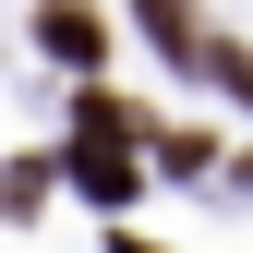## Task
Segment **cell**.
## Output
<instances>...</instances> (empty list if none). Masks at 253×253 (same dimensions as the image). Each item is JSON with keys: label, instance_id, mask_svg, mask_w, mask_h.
<instances>
[{"label": "cell", "instance_id": "2", "mask_svg": "<svg viewBox=\"0 0 253 253\" xmlns=\"http://www.w3.org/2000/svg\"><path fill=\"white\" fill-rule=\"evenodd\" d=\"M37 37H48V60H73V73H97V60H109L97 0H48V12H37Z\"/></svg>", "mask_w": 253, "mask_h": 253}, {"label": "cell", "instance_id": "1", "mask_svg": "<svg viewBox=\"0 0 253 253\" xmlns=\"http://www.w3.org/2000/svg\"><path fill=\"white\" fill-rule=\"evenodd\" d=\"M133 24H145V37L169 48V60H181V73H217V48H229V37H217V24L193 12V0H133Z\"/></svg>", "mask_w": 253, "mask_h": 253}]
</instances>
